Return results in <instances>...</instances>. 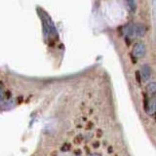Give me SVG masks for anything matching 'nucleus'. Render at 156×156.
Masks as SVG:
<instances>
[{"label": "nucleus", "mask_w": 156, "mask_h": 156, "mask_svg": "<svg viewBox=\"0 0 156 156\" xmlns=\"http://www.w3.org/2000/svg\"><path fill=\"white\" fill-rule=\"evenodd\" d=\"M42 19H43V21H44V28H45L46 37L50 36L52 39L54 37H57L58 36L57 30H56L55 27H54L53 22L50 20V17H48L47 15L44 13V17Z\"/></svg>", "instance_id": "obj_1"}, {"label": "nucleus", "mask_w": 156, "mask_h": 156, "mask_svg": "<svg viewBox=\"0 0 156 156\" xmlns=\"http://www.w3.org/2000/svg\"><path fill=\"white\" fill-rule=\"evenodd\" d=\"M146 53V47L143 42H138L135 44L134 49H133V54L134 57L136 58H141L145 56Z\"/></svg>", "instance_id": "obj_2"}, {"label": "nucleus", "mask_w": 156, "mask_h": 156, "mask_svg": "<svg viewBox=\"0 0 156 156\" xmlns=\"http://www.w3.org/2000/svg\"><path fill=\"white\" fill-rule=\"evenodd\" d=\"M135 37H143L146 33V27L144 24H134Z\"/></svg>", "instance_id": "obj_3"}, {"label": "nucleus", "mask_w": 156, "mask_h": 156, "mask_svg": "<svg viewBox=\"0 0 156 156\" xmlns=\"http://www.w3.org/2000/svg\"><path fill=\"white\" fill-rule=\"evenodd\" d=\"M140 74L143 79L144 81H147L150 76H151V68L148 65H144L141 66V69H140Z\"/></svg>", "instance_id": "obj_4"}, {"label": "nucleus", "mask_w": 156, "mask_h": 156, "mask_svg": "<svg viewBox=\"0 0 156 156\" xmlns=\"http://www.w3.org/2000/svg\"><path fill=\"white\" fill-rule=\"evenodd\" d=\"M146 89H147V93L150 95H154L156 94V82H151L147 85L146 87Z\"/></svg>", "instance_id": "obj_5"}, {"label": "nucleus", "mask_w": 156, "mask_h": 156, "mask_svg": "<svg viewBox=\"0 0 156 156\" xmlns=\"http://www.w3.org/2000/svg\"><path fill=\"white\" fill-rule=\"evenodd\" d=\"M127 2H128V6L130 10L134 12L136 9V0H127Z\"/></svg>", "instance_id": "obj_6"}, {"label": "nucleus", "mask_w": 156, "mask_h": 156, "mask_svg": "<svg viewBox=\"0 0 156 156\" xmlns=\"http://www.w3.org/2000/svg\"><path fill=\"white\" fill-rule=\"evenodd\" d=\"M4 99H5V94H4V92L0 89V101H3Z\"/></svg>", "instance_id": "obj_7"}, {"label": "nucleus", "mask_w": 156, "mask_h": 156, "mask_svg": "<svg viewBox=\"0 0 156 156\" xmlns=\"http://www.w3.org/2000/svg\"><path fill=\"white\" fill-rule=\"evenodd\" d=\"M90 156H101V154H99V153H93L92 155H90Z\"/></svg>", "instance_id": "obj_8"}]
</instances>
